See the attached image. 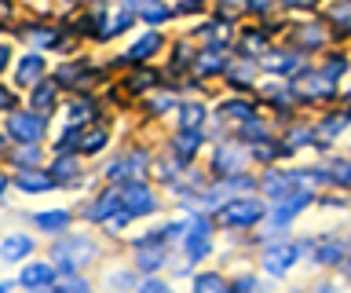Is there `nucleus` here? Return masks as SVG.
Returning a JSON list of instances; mask_svg holds the SVG:
<instances>
[{
  "mask_svg": "<svg viewBox=\"0 0 351 293\" xmlns=\"http://www.w3.org/2000/svg\"><path fill=\"white\" fill-rule=\"evenodd\" d=\"M51 257H55V264H59V271H81V268H88V260L95 257V246L88 242V238H62V242H55Z\"/></svg>",
  "mask_w": 351,
  "mask_h": 293,
  "instance_id": "f257e3e1",
  "label": "nucleus"
},
{
  "mask_svg": "<svg viewBox=\"0 0 351 293\" xmlns=\"http://www.w3.org/2000/svg\"><path fill=\"white\" fill-rule=\"evenodd\" d=\"M121 205L132 213V216H147L158 209V202H154V194L147 191V183H139V180H125L121 183Z\"/></svg>",
  "mask_w": 351,
  "mask_h": 293,
  "instance_id": "f03ea898",
  "label": "nucleus"
},
{
  "mask_svg": "<svg viewBox=\"0 0 351 293\" xmlns=\"http://www.w3.org/2000/svg\"><path fill=\"white\" fill-rule=\"evenodd\" d=\"M260 216H263V205L256 198H234V202L223 205V220L230 227H249V224H256Z\"/></svg>",
  "mask_w": 351,
  "mask_h": 293,
  "instance_id": "7ed1b4c3",
  "label": "nucleus"
},
{
  "mask_svg": "<svg viewBox=\"0 0 351 293\" xmlns=\"http://www.w3.org/2000/svg\"><path fill=\"white\" fill-rule=\"evenodd\" d=\"M293 89L300 92L304 99H329V95H333V78H326L322 70H304Z\"/></svg>",
  "mask_w": 351,
  "mask_h": 293,
  "instance_id": "20e7f679",
  "label": "nucleus"
},
{
  "mask_svg": "<svg viewBox=\"0 0 351 293\" xmlns=\"http://www.w3.org/2000/svg\"><path fill=\"white\" fill-rule=\"evenodd\" d=\"M296 257H300V249L289 246V242L267 246V249H263V268H267L271 275H285V271L296 264Z\"/></svg>",
  "mask_w": 351,
  "mask_h": 293,
  "instance_id": "39448f33",
  "label": "nucleus"
},
{
  "mask_svg": "<svg viewBox=\"0 0 351 293\" xmlns=\"http://www.w3.org/2000/svg\"><path fill=\"white\" fill-rule=\"evenodd\" d=\"M8 132L15 139H22V143H37V139L44 136V121L37 114H15L8 121Z\"/></svg>",
  "mask_w": 351,
  "mask_h": 293,
  "instance_id": "423d86ee",
  "label": "nucleus"
},
{
  "mask_svg": "<svg viewBox=\"0 0 351 293\" xmlns=\"http://www.w3.org/2000/svg\"><path fill=\"white\" fill-rule=\"evenodd\" d=\"M304 205H311V194H307V191H289L285 198H278V209L271 213V220L278 224V227H282V224H289L293 216L304 209Z\"/></svg>",
  "mask_w": 351,
  "mask_h": 293,
  "instance_id": "0eeeda50",
  "label": "nucleus"
},
{
  "mask_svg": "<svg viewBox=\"0 0 351 293\" xmlns=\"http://www.w3.org/2000/svg\"><path fill=\"white\" fill-rule=\"evenodd\" d=\"M186 253H191V260H202L208 253V220H202V216L186 231Z\"/></svg>",
  "mask_w": 351,
  "mask_h": 293,
  "instance_id": "6e6552de",
  "label": "nucleus"
},
{
  "mask_svg": "<svg viewBox=\"0 0 351 293\" xmlns=\"http://www.w3.org/2000/svg\"><path fill=\"white\" fill-rule=\"evenodd\" d=\"M19 286H29V290H40V286H55V268L51 264H29L22 271Z\"/></svg>",
  "mask_w": 351,
  "mask_h": 293,
  "instance_id": "1a4fd4ad",
  "label": "nucleus"
},
{
  "mask_svg": "<svg viewBox=\"0 0 351 293\" xmlns=\"http://www.w3.org/2000/svg\"><path fill=\"white\" fill-rule=\"evenodd\" d=\"M15 183H19L26 194H40V191H51V187H55V180L48 176V172H37V169H22Z\"/></svg>",
  "mask_w": 351,
  "mask_h": 293,
  "instance_id": "9d476101",
  "label": "nucleus"
},
{
  "mask_svg": "<svg viewBox=\"0 0 351 293\" xmlns=\"http://www.w3.org/2000/svg\"><path fill=\"white\" fill-rule=\"evenodd\" d=\"M29 249H33V238L29 235H11V238H4L0 242V260H22V257H29Z\"/></svg>",
  "mask_w": 351,
  "mask_h": 293,
  "instance_id": "9b49d317",
  "label": "nucleus"
},
{
  "mask_svg": "<svg viewBox=\"0 0 351 293\" xmlns=\"http://www.w3.org/2000/svg\"><path fill=\"white\" fill-rule=\"evenodd\" d=\"M117 202H121V194H117V191H106L95 205H88L84 216H88V220H110V216H114V209H117Z\"/></svg>",
  "mask_w": 351,
  "mask_h": 293,
  "instance_id": "f8f14e48",
  "label": "nucleus"
},
{
  "mask_svg": "<svg viewBox=\"0 0 351 293\" xmlns=\"http://www.w3.org/2000/svg\"><path fill=\"white\" fill-rule=\"evenodd\" d=\"M260 62H263V70H271V73H293L296 70L293 51H271V56H260Z\"/></svg>",
  "mask_w": 351,
  "mask_h": 293,
  "instance_id": "ddd939ff",
  "label": "nucleus"
},
{
  "mask_svg": "<svg viewBox=\"0 0 351 293\" xmlns=\"http://www.w3.org/2000/svg\"><path fill=\"white\" fill-rule=\"evenodd\" d=\"M263 191H267L271 198H285L289 191H296V180L293 176H282V172H271V176L263 180Z\"/></svg>",
  "mask_w": 351,
  "mask_h": 293,
  "instance_id": "4468645a",
  "label": "nucleus"
},
{
  "mask_svg": "<svg viewBox=\"0 0 351 293\" xmlns=\"http://www.w3.org/2000/svg\"><path fill=\"white\" fill-rule=\"evenodd\" d=\"M33 224H37L40 231H62V227H70V213H62V209L37 213V216H33Z\"/></svg>",
  "mask_w": 351,
  "mask_h": 293,
  "instance_id": "2eb2a0df",
  "label": "nucleus"
},
{
  "mask_svg": "<svg viewBox=\"0 0 351 293\" xmlns=\"http://www.w3.org/2000/svg\"><path fill=\"white\" fill-rule=\"evenodd\" d=\"M158 48H161V37H158V34H147V37H139L136 45H132V51H128V62H139V59H147V56H154Z\"/></svg>",
  "mask_w": 351,
  "mask_h": 293,
  "instance_id": "dca6fc26",
  "label": "nucleus"
},
{
  "mask_svg": "<svg viewBox=\"0 0 351 293\" xmlns=\"http://www.w3.org/2000/svg\"><path fill=\"white\" fill-rule=\"evenodd\" d=\"M202 121H205V106H197V103L180 106V128H194V132H202Z\"/></svg>",
  "mask_w": 351,
  "mask_h": 293,
  "instance_id": "f3484780",
  "label": "nucleus"
},
{
  "mask_svg": "<svg viewBox=\"0 0 351 293\" xmlns=\"http://www.w3.org/2000/svg\"><path fill=\"white\" fill-rule=\"evenodd\" d=\"M245 165V154H241V150H234V147H223L216 154V169L219 172H234V169H241Z\"/></svg>",
  "mask_w": 351,
  "mask_h": 293,
  "instance_id": "a211bd4d",
  "label": "nucleus"
},
{
  "mask_svg": "<svg viewBox=\"0 0 351 293\" xmlns=\"http://www.w3.org/2000/svg\"><path fill=\"white\" fill-rule=\"evenodd\" d=\"M40 70H44V59H40V56H26V59H22V67H19V84L37 81Z\"/></svg>",
  "mask_w": 351,
  "mask_h": 293,
  "instance_id": "6ab92c4d",
  "label": "nucleus"
},
{
  "mask_svg": "<svg viewBox=\"0 0 351 293\" xmlns=\"http://www.w3.org/2000/svg\"><path fill=\"white\" fill-rule=\"evenodd\" d=\"M33 106H37V110H51L55 106V84L51 81H40L37 89H33Z\"/></svg>",
  "mask_w": 351,
  "mask_h": 293,
  "instance_id": "aec40b11",
  "label": "nucleus"
},
{
  "mask_svg": "<svg viewBox=\"0 0 351 293\" xmlns=\"http://www.w3.org/2000/svg\"><path fill=\"white\" fill-rule=\"evenodd\" d=\"M340 30H351V0H337V4H329V12H326Z\"/></svg>",
  "mask_w": 351,
  "mask_h": 293,
  "instance_id": "412c9836",
  "label": "nucleus"
},
{
  "mask_svg": "<svg viewBox=\"0 0 351 293\" xmlns=\"http://www.w3.org/2000/svg\"><path fill=\"white\" fill-rule=\"evenodd\" d=\"M344 253H348V249L340 246V242H326V246H318V249H315L318 264H337V260L344 257Z\"/></svg>",
  "mask_w": 351,
  "mask_h": 293,
  "instance_id": "4be33fe9",
  "label": "nucleus"
},
{
  "mask_svg": "<svg viewBox=\"0 0 351 293\" xmlns=\"http://www.w3.org/2000/svg\"><path fill=\"white\" fill-rule=\"evenodd\" d=\"M106 132H103V128H95V132H84L81 136V150H84V154H95V150H103L106 147Z\"/></svg>",
  "mask_w": 351,
  "mask_h": 293,
  "instance_id": "5701e85b",
  "label": "nucleus"
},
{
  "mask_svg": "<svg viewBox=\"0 0 351 293\" xmlns=\"http://www.w3.org/2000/svg\"><path fill=\"white\" fill-rule=\"evenodd\" d=\"M219 114H223V117H238L241 125H245L249 117H256V114H252V106H249V103H223V106H219Z\"/></svg>",
  "mask_w": 351,
  "mask_h": 293,
  "instance_id": "b1692460",
  "label": "nucleus"
},
{
  "mask_svg": "<svg viewBox=\"0 0 351 293\" xmlns=\"http://www.w3.org/2000/svg\"><path fill=\"white\" fill-rule=\"evenodd\" d=\"M326 176H333V183H351V161H329L326 165Z\"/></svg>",
  "mask_w": 351,
  "mask_h": 293,
  "instance_id": "393cba45",
  "label": "nucleus"
},
{
  "mask_svg": "<svg viewBox=\"0 0 351 293\" xmlns=\"http://www.w3.org/2000/svg\"><path fill=\"white\" fill-rule=\"evenodd\" d=\"M223 70V62H219V51L213 48L208 56H197V73H219Z\"/></svg>",
  "mask_w": 351,
  "mask_h": 293,
  "instance_id": "a878e982",
  "label": "nucleus"
},
{
  "mask_svg": "<svg viewBox=\"0 0 351 293\" xmlns=\"http://www.w3.org/2000/svg\"><path fill=\"white\" fill-rule=\"evenodd\" d=\"M92 114H95V106H92V103H84V99H81V103H73V106H70V125H73V128H77V125H84V117H92Z\"/></svg>",
  "mask_w": 351,
  "mask_h": 293,
  "instance_id": "bb28decb",
  "label": "nucleus"
},
{
  "mask_svg": "<svg viewBox=\"0 0 351 293\" xmlns=\"http://www.w3.org/2000/svg\"><path fill=\"white\" fill-rule=\"evenodd\" d=\"M194 286H197V290H227V282L219 279V275H197Z\"/></svg>",
  "mask_w": 351,
  "mask_h": 293,
  "instance_id": "cd10ccee",
  "label": "nucleus"
},
{
  "mask_svg": "<svg viewBox=\"0 0 351 293\" xmlns=\"http://www.w3.org/2000/svg\"><path fill=\"white\" fill-rule=\"evenodd\" d=\"M241 48H245V51H252V56H256V51L263 56V37L256 34V30H249V34H245V40H241Z\"/></svg>",
  "mask_w": 351,
  "mask_h": 293,
  "instance_id": "c85d7f7f",
  "label": "nucleus"
},
{
  "mask_svg": "<svg viewBox=\"0 0 351 293\" xmlns=\"http://www.w3.org/2000/svg\"><path fill=\"white\" fill-rule=\"evenodd\" d=\"M139 15H143V19H150V23H161V19H165V15H169V12H165V8L158 4V0H150V4H147V8H143V12H139Z\"/></svg>",
  "mask_w": 351,
  "mask_h": 293,
  "instance_id": "c756f323",
  "label": "nucleus"
},
{
  "mask_svg": "<svg viewBox=\"0 0 351 293\" xmlns=\"http://www.w3.org/2000/svg\"><path fill=\"white\" fill-rule=\"evenodd\" d=\"M55 176H77V158H59L55 161Z\"/></svg>",
  "mask_w": 351,
  "mask_h": 293,
  "instance_id": "7c9ffc66",
  "label": "nucleus"
},
{
  "mask_svg": "<svg viewBox=\"0 0 351 293\" xmlns=\"http://www.w3.org/2000/svg\"><path fill=\"white\" fill-rule=\"evenodd\" d=\"M15 161H19L22 169H26V165H37V161H40V154H37V150H33V147H22L19 154H15Z\"/></svg>",
  "mask_w": 351,
  "mask_h": 293,
  "instance_id": "2f4dec72",
  "label": "nucleus"
},
{
  "mask_svg": "<svg viewBox=\"0 0 351 293\" xmlns=\"http://www.w3.org/2000/svg\"><path fill=\"white\" fill-rule=\"evenodd\" d=\"M344 70H348V59L344 56H333V59H329V67H326V78H340Z\"/></svg>",
  "mask_w": 351,
  "mask_h": 293,
  "instance_id": "473e14b6",
  "label": "nucleus"
},
{
  "mask_svg": "<svg viewBox=\"0 0 351 293\" xmlns=\"http://www.w3.org/2000/svg\"><path fill=\"white\" fill-rule=\"evenodd\" d=\"M33 40H37V45H44V48H48V45H59V37H55L51 30H44V26L33 30Z\"/></svg>",
  "mask_w": 351,
  "mask_h": 293,
  "instance_id": "72a5a7b5",
  "label": "nucleus"
},
{
  "mask_svg": "<svg viewBox=\"0 0 351 293\" xmlns=\"http://www.w3.org/2000/svg\"><path fill=\"white\" fill-rule=\"evenodd\" d=\"M300 34H304V37H300V45H304V48H315L318 40H322V37H318V34H322V30H315V26H304Z\"/></svg>",
  "mask_w": 351,
  "mask_h": 293,
  "instance_id": "f704fd0d",
  "label": "nucleus"
},
{
  "mask_svg": "<svg viewBox=\"0 0 351 293\" xmlns=\"http://www.w3.org/2000/svg\"><path fill=\"white\" fill-rule=\"evenodd\" d=\"M150 84H154V73L143 70V73H136V78L128 81V89H150Z\"/></svg>",
  "mask_w": 351,
  "mask_h": 293,
  "instance_id": "c9c22d12",
  "label": "nucleus"
},
{
  "mask_svg": "<svg viewBox=\"0 0 351 293\" xmlns=\"http://www.w3.org/2000/svg\"><path fill=\"white\" fill-rule=\"evenodd\" d=\"M344 125H348V117H326V128H322V132H326V136H337Z\"/></svg>",
  "mask_w": 351,
  "mask_h": 293,
  "instance_id": "e433bc0d",
  "label": "nucleus"
},
{
  "mask_svg": "<svg viewBox=\"0 0 351 293\" xmlns=\"http://www.w3.org/2000/svg\"><path fill=\"white\" fill-rule=\"evenodd\" d=\"M227 73H230V81H241V84H245V81L252 78V70H249V67H238V70H234V67H230Z\"/></svg>",
  "mask_w": 351,
  "mask_h": 293,
  "instance_id": "4c0bfd02",
  "label": "nucleus"
},
{
  "mask_svg": "<svg viewBox=\"0 0 351 293\" xmlns=\"http://www.w3.org/2000/svg\"><path fill=\"white\" fill-rule=\"evenodd\" d=\"M62 290H88V282H81V279H70V282H59Z\"/></svg>",
  "mask_w": 351,
  "mask_h": 293,
  "instance_id": "58836bf2",
  "label": "nucleus"
},
{
  "mask_svg": "<svg viewBox=\"0 0 351 293\" xmlns=\"http://www.w3.org/2000/svg\"><path fill=\"white\" fill-rule=\"evenodd\" d=\"M234 286H238V290H256L260 282H256V279H241V282H234Z\"/></svg>",
  "mask_w": 351,
  "mask_h": 293,
  "instance_id": "ea45409f",
  "label": "nucleus"
},
{
  "mask_svg": "<svg viewBox=\"0 0 351 293\" xmlns=\"http://www.w3.org/2000/svg\"><path fill=\"white\" fill-rule=\"evenodd\" d=\"M8 59H11V51H8L4 45H0V73H4V70H8Z\"/></svg>",
  "mask_w": 351,
  "mask_h": 293,
  "instance_id": "a19ab883",
  "label": "nucleus"
},
{
  "mask_svg": "<svg viewBox=\"0 0 351 293\" xmlns=\"http://www.w3.org/2000/svg\"><path fill=\"white\" fill-rule=\"evenodd\" d=\"M289 8H315V0H285Z\"/></svg>",
  "mask_w": 351,
  "mask_h": 293,
  "instance_id": "79ce46f5",
  "label": "nucleus"
},
{
  "mask_svg": "<svg viewBox=\"0 0 351 293\" xmlns=\"http://www.w3.org/2000/svg\"><path fill=\"white\" fill-rule=\"evenodd\" d=\"M245 4H249V8H256V12H260V8H267V0H245Z\"/></svg>",
  "mask_w": 351,
  "mask_h": 293,
  "instance_id": "37998d69",
  "label": "nucleus"
},
{
  "mask_svg": "<svg viewBox=\"0 0 351 293\" xmlns=\"http://www.w3.org/2000/svg\"><path fill=\"white\" fill-rule=\"evenodd\" d=\"M8 103H11V95H8L4 89H0V106H8Z\"/></svg>",
  "mask_w": 351,
  "mask_h": 293,
  "instance_id": "c03bdc74",
  "label": "nucleus"
},
{
  "mask_svg": "<svg viewBox=\"0 0 351 293\" xmlns=\"http://www.w3.org/2000/svg\"><path fill=\"white\" fill-rule=\"evenodd\" d=\"M344 249H348V268H351V238H348V246H344Z\"/></svg>",
  "mask_w": 351,
  "mask_h": 293,
  "instance_id": "a18cd8bd",
  "label": "nucleus"
},
{
  "mask_svg": "<svg viewBox=\"0 0 351 293\" xmlns=\"http://www.w3.org/2000/svg\"><path fill=\"white\" fill-rule=\"evenodd\" d=\"M4 187H8V176H0V194H4Z\"/></svg>",
  "mask_w": 351,
  "mask_h": 293,
  "instance_id": "49530a36",
  "label": "nucleus"
}]
</instances>
